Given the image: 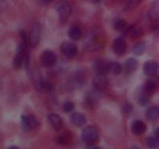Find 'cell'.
<instances>
[{"mask_svg":"<svg viewBox=\"0 0 159 149\" xmlns=\"http://www.w3.org/2000/svg\"><path fill=\"white\" fill-rule=\"evenodd\" d=\"M104 44H105V37L102 33L98 29H95L90 32L87 41V47L89 49L98 50L102 47Z\"/></svg>","mask_w":159,"mask_h":149,"instance_id":"obj_1","label":"cell"},{"mask_svg":"<svg viewBox=\"0 0 159 149\" xmlns=\"http://www.w3.org/2000/svg\"><path fill=\"white\" fill-rule=\"evenodd\" d=\"M56 12L58 15L59 20L61 23L67 21L72 12V8L71 4L68 1H59L54 6Z\"/></svg>","mask_w":159,"mask_h":149,"instance_id":"obj_2","label":"cell"},{"mask_svg":"<svg viewBox=\"0 0 159 149\" xmlns=\"http://www.w3.org/2000/svg\"><path fill=\"white\" fill-rule=\"evenodd\" d=\"M99 132L93 126L85 127L82 132V139L84 142L89 144H93L99 139Z\"/></svg>","mask_w":159,"mask_h":149,"instance_id":"obj_3","label":"cell"},{"mask_svg":"<svg viewBox=\"0 0 159 149\" xmlns=\"http://www.w3.org/2000/svg\"><path fill=\"white\" fill-rule=\"evenodd\" d=\"M40 34H41V29L39 23H35L33 24L31 27L30 32L28 35V40H29V46L31 47H35L39 44L40 41Z\"/></svg>","mask_w":159,"mask_h":149,"instance_id":"obj_4","label":"cell"},{"mask_svg":"<svg viewBox=\"0 0 159 149\" xmlns=\"http://www.w3.org/2000/svg\"><path fill=\"white\" fill-rule=\"evenodd\" d=\"M27 54V48L23 46L22 43H20L17 47L16 55L13 59V67L16 69H19V68H21L23 64L24 63L25 57Z\"/></svg>","mask_w":159,"mask_h":149,"instance_id":"obj_5","label":"cell"},{"mask_svg":"<svg viewBox=\"0 0 159 149\" xmlns=\"http://www.w3.org/2000/svg\"><path fill=\"white\" fill-rule=\"evenodd\" d=\"M57 57L55 53L50 50L43 51L40 56V61L42 65L47 68H51L56 64Z\"/></svg>","mask_w":159,"mask_h":149,"instance_id":"obj_6","label":"cell"},{"mask_svg":"<svg viewBox=\"0 0 159 149\" xmlns=\"http://www.w3.org/2000/svg\"><path fill=\"white\" fill-rule=\"evenodd\" d=\"M21 124L22 127L25 131H30L33 129H36L39 127L40 124L36 119L35 116L32 115H22L21 116Z\"/></svg>","mask_w":159,"mask_h":149,"instance_id":"obj_7","label":"cell"},{"mask_svg":"<svg viewBox=\"0 0 159 149\" xmlns=\"http://www.w3.org/2000/svg\"><path fill=\"white\" fill-rule=\"evenodd\" d=\"M61 51L66 58L71 59L77 54V46L71 42H64L61 46Z\"/></svg>","mask_w":159,"mask_h":149,"instance_id":"obj_8","label":"cell"},{"mask_svg":"<svg viewBox=\"0 0 159 149\" xmlns=\"http://www.w3.org/2000/svg\"><path fill=\"white\" fill-rule=\"evenodd\" d=\"M93 68H94L96 74H99V75H107L108 73H110L109 62L106 61L102 59H97L96 61H95Z\"/></svg>","mask_w":159,"mask_h":149,"instance_id":"obj_9","label":"cell"},{"mask_svg":"<svg viewBox=\"0 0 159 149\" xmlns=\"http://www.w3.org/2000/svg\"><path fill=\"white\" fill-rule=\"evenodd\" d=\"M48 120L50 125L56 131H59L63 127V120L59 115L56 114V113H50L48 116Z\"/></svg>","mask_w":159,"mask_h":149,"instance_id":"obj_10","label":"cell"},{"mask_svg":"<svg viewBox=\"0 0 159 149\" xmlns=\"http://www.w3.org/2000/svg\"><path fill=\"white\" fill-rule=\"evenodd\" d=\"M113 50L115 54L118 55H122L127 51V43L125 40L121 37L115 39L113 43Z\"/></svg>","mask_w":159,"mask_h":149,"instance_id":"obj_11","label":"cell"},{"mask_svg":"<svg viewBox=\"0 0 159 149\" xmlns=\"http://www.w3.org/2000/svg\"><path fill=\"white\" fill-rule=\"evenodd\" d=\"M144 72L146 75L155 76L158 74V64L156 61H147L144 63Z\"/></svg>","mask_w":159,"mask_h":149,"instance_id":"obj_12","label":"cell"},{"mask_svg":"<svg viewBox=\"0 0 159 149\" xmlns=\"http://www.w3.org/2000/svg\"><path fill=\"white\" fill-rule=\"evenodd\" d=\"M147 130V126L144 124V122H143L142 120H135L134 122L132 124L131 126V130L132 133L135 135H141L145 132V130Z\"/></svg>","mask_w":159,"mask_h":149,"instance_id":"obj_13","label":"cell"},{"mask_svg":"<svg viewBox=\"0 0 159 149\" xmlns=\"http://www.w3.org/2000/svg\"><path fill=\"white\" fill-rule=\"evenodd\" d=\"M70 121L76 127H82L86 123V117L82 113H75L70 116Z\"/></svg>","mask_w":159,"mask_h":149,"instance_id":"obj_14","label":"cell"},{"mask_svg":"<svg viewBox=\"0 0 159 149\" xmlns=\"http://www.w3.org/2000/svg\"><path fill=\"white\" fill-rule=\"evenodd\" d=\"M72 135L71 133H68V132H65V133H62L61 134H59L57 137V139H56V142L62 146L70 145L72 143Z\"/></svg>","mask_w":159,"mask_h":149,"instance_id":"obj_15","label":"cell"},{"mask_svg":"<svg viewBox=\"0 0 159 149\" xmlns=\"http://www.w3.org/2000/svg\"><path fill=\"white\" fill-rule=\"evenodd\" d=\"M82 36V30L77 25L71 26L68 30V37L72 40H79Z\"/></svg>","mask_w":159,"mask_h":149,"instance_id":"obj_16","label":"cell"},{"mask_svg":"<svg viewBox=\"0 0 159 149\" xmlns=\"http://www.w3.org/2000/svg\"><path fill=\"white\" fill-rule=\"evenodd\" d=\"M94 83L95 87L98 88V89H103L108 85V79H107L106 75H99L96 74V76L94 79Z\"/></svg>","mask_w":159,"mask_h":149,"instance_id":"obj_17","label":"cell"},{"mask_svg":"<svg viewBox=\"0 0 159 149\" xmlns=\"http://www.w3.org/2000/svg\"><path fill=\"white\" fill-rule=\"evenodd\" d=\"M125 69L127 73H133L137 70L138 67V61L134 57H130L125 61Z\"/></svg>","mask_w":159,"mask_h":149,"instance_id":"obj_18","label":"cell"},{"mask_svg":"<svg viewBox=\"0 0 159 149\" xmlns=\"http://www.w3.org/2000/svg\"><path fill=\"white\" fill-rule=\"evenodd\" d=\"M146 116L149 120L155 121L159 117V109L157 106H151L146 110Z\"/></svg>","mask_w":159,"mask_h":149,"instance_id":"obj_19","label":"cell"},{"mask_svg":"<svg viewBox=\"0 0 159 149\" xmlns=\"http://www.w3.org/2000/svg\"><path fill=\"white\" fill-rule=\"evenodd\" d=\"M122 65L117 61H111L109 62V71L110 72L113 73V74L118 75L122 71Z\"/></svg>","mask_w":159,"mask_h":149,"instance_id":"obj_20","label":"cell"},{"mask_svg":"<svg viewBox=\"0 0 159 149\" xmlns=\"http://www.w3.org/2000/svg\"><path fill=\"white\" fill-rule=\"evenodd\" d=\"M144 90L146 93H149V94H152L155 92L157 88V83L155 80L153 79H148L144 83Z\"/></svg>","mask_w":159,"mask_h":149,"instance_id":"obj_21","label":"cell"},{"mask_svg":"<svg viewBox=\"0 0 159 149\" xmlns=\"http://www.w3.org/2000/svg\"><path fill=\"white\" fill-rule=\"evenodd\" d=\"M113 27L118 31H124L127 29V23L124 19H116L113 23Z\"/></svg>","mask_w":159,"mask_h":149,"instance_id":"obj_22","label":"cell"},{"mask_svg":"<svg viewBox=\"0 0 159 149\" xmlns=\"http://www.w3.org/2000/svg\"><path fill=\"white\" fill-rule=\"evenodd\" d=\"M39 87L44 92H51L54 90V85L46 80H40L39 82Z\"/></svg>","mask_w":159,"mask_h":149,"instance_id":"obj_23","label":"cell"},{"mask_svg":"<svg viewBox=\"0 0 159 149\" xmlns=\"http://www.w3.org/2000/svg\"><path fill=\"white\" fill-rule=\"evenodd\" d=\"M127 30L129 31V34H130V37L134 39L138 38V37H141L143 35L142 29H141L139 27H134V26H131Z\"/></svg>","mask_w":159,"mask_h":149,"instance_id":"obj_24","label":"cell"},{"mask_svg":"<svg viewBox=\"0 0 159 149\" xmlns=\"http://www.w3.org/2000/svg\"><path fill=\"white\" fill-rule=\"evenodd\" d=\"M146 145L151 149H156L158 147V138L155 137H149L146 139Z\"/></svg>","mask_w":159,"mask_h":149,"instance_id":"obj_25","label":"cell"},{"mask_svg":"<svg viewBox=\"0 0 159 149\" xmlns=\"http://www.w3.org/2000/svg\"><path fill=\"white\" fill-rule=\"evenodd\" d=\"M146 49V45L145 43L143 42H140V43H136L134 46L132 48L133 53L135 54H141L145 51Z\"/></svg>","mask_w":159,"mask_h":149,"instance_id":"obj_26","label":"cell"},{"mask_svg":"<svg viewBox=\"0 0 159 149\" xmlns=\"http://www.w3.org/2000/svg\"><path fill=\"white\" fill-rule=\"evenodd\" d=\"M71 85H74V86L75 87H79L82 86L85 82H84V79L83 78H82V76L80 74H78L72 78V79L71 80Z\"/></svg>","mask_w":159,"mask_h":149,"instance_id":"obj_27","label":"cell"},{"mask_svg":"<svg viewBox=\"0 0 159 149\" xmlns=\"http://www.w3.org/2000/svg\"><path fill=\"white\" fill-rule=\"evenodd\" d=\"M75 109V105L71 101H66L63 104V110L65 113H70Z\"/></svg>","mask_w":159,"mask_h":149,"instance_id":"obj_28","label":"cell"},{"mask_svg":"<svg viewBox=\"0 0 159 149\" xmlns=\"http://www.w3.org/2000/svg\"><path fill=\"white\" fill-rule=\"evenodd\" d=\"M149 103H150V100H149L148 97H147L146 96H141L139 99V104L141 106H146Z\"/></svg>","mask_w":159,"mask_h":149,"instance_id":"obj_29","label":"cell"},{"mask_svg":"<svg viewBox=\"0 0 159 149\" xmlns=\"http://www.w3.org/2000/svg\"><path fill=\"white\" fill-rule=\"evenodd\" d=\"M140 3V2H137V1H130L128 3H127V9H133V8H134L135 6H138V4Z\"/></svg>","mask_w":159,"mask_h":149,"instance_id":"obj_30","label":"cell"},{"mask_svg":"<svg viewBox=\"0 0 159 149\" xmlns=\"http://www.w3.org/2000/svg\"><path fill=\"white\" fill-rule=\"evenodd\" d=\"M89 149H101L99 147H97V146H90L89 147Z\"/></svg>","mask_w":159,"mask_h":149,"instance_id":"obj_31","label":"cell"},{"mask_svg":"<svg viewBox=\"0 0 159 149\" xmlns=\"http://www.w3.org/2000/svg\"><path fill=\"white\" fill-rule=\"evenodd\" d=\"M8 149H20L18 147H16V146H11V147H9Z\"/></svg>","mask_w":159,"mask_h":149,"instance_id":"obj_32","label":"cell"},{"mask_svg":"<svg viewBox=\"0 0 159 149\" xmlns=\"http://www.w3.org/2000/svg\"><path fill=\"white\" fill-rule=\"evenodd\" d=\"M128 149H140V148L138 147H137V146H131V147H129Z\"/></svg>","mask_w":159,"mask_h":149,"instance_id":"obj_33","label":"cell"}]
</instances>
